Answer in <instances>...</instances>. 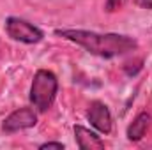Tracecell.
<instances>
[{"label":"cell","instance_id":"1","mask_svg":"<svg viewBox=\"0 0 152 150\" xmlns=\"http://www.w3.org/2000/svg\"><path fill=\"white\" fill-rule=\"evenodd\" d=\"M55 34L81 46L88 53L103 58H113L136 50V41L122 34H99V32L80 30V28H62L57 30Z\"/></svg>","mask_w":152,"mask_h":150},{"label":"cell","instance_id":"2","mask_svg":"<svg viewBox=\"0 0 152 150\" xmlns=\"http://www.w3.org/2000/svg\"><path fill=\"white\" fill-rule=\"evenodd\" d=\"M57 90H58V79L51 71H44L41 69L36 73L32 79V87H30V103L34 104V108H37L39 111H46L55 97H57Z\"/></svg>","mask_w":152,"mask_h":150},{"label":"cell","instance_id":"3","mask_svg":"<svg viewBox=\"0 0 152 150\" xmlns=\"http://www.w3.org/2000/svg\"><path fill=\"white\" fill-rule=\"evenodd\" d=\"M5 30L11 39L25 42V44H34L42 39V32L37 27H34L32 23H28L21 18H16V16H11L5 20Z\"/></svg>","mask_w":152,"mask_h":150},{"label":"cell","instance_id":"4","mask_svg":"<svg viewBox=\"0 0 152 150\" xmlns=\"http://www.w3.org/2000/svg\"><path fill=\"white\" fill-rule=\"evenodd\" d=\"M36 124H37V115L32 108H20L4 120L2 129H4V133H16V131L34 127Z\"/></svg>","mask_w":152,"mask_h":150},{"label":"cell","instance_id":"5","mask_svg":"<svg viewBox=\"0 0 152 150\" xmlns=\"http://www.w3.org/2000/svg\"><path fill=\"white\" fill-rule=\"evenodd\" d=\"M87 118L99 133L108 134L112 131V115H110V110L104 103H101V101L90 103L88 111H87Z\"/></svg>","mask_w":152,"mask_h":150},{"label":"cell","instance_id":"6","mask_svg":"<svg viewBox=\"0 0 152 150\" xmlns=\"http://www.w3.org/2000/svg\"><path fill=\"white\" fill-rule=\"evenodd\" d=\"M75 138L76 143L81 150H94V149H104V141L90 129L83 125H75Z\"/></svg>","mask_w":152,"mask_h":150},{"label":"cell","instance_id":"7","mask_svg":"<svg viewBox=\"0 0 152 150\" xmlns=\"http://www.w3.org/2000/svg\"><path fill=\"white\" fill-rule=\"evenodd\" d=\"M149 124H151V115H149V113H140V115L133 120V124L127 127V138H129L131 141L142 140V138L145 136L147 129H149Z\"/></svg>","mask_w":152,"mask_h":150},{"label":"cell","instance_id":"8","mask_svg":"<svg viewBox=\"0 0 152 150\" xmlns=\"http://www.w3.org/2000/svg\"><path fill=\"white\" fill-rule=\"evenodd\" d=\"M127 0H106V11H117V9H120L124 4H126Z\"/></svg>","mask_w":152,"mask_h":150},{"label":"cell","instance_id":"9","mask_svg":"<svg viewBox=\"0 0 152 150\" xmlns=\"http://www.w3.org/2000/svg\"><path fill=\"white\" fill-rule=\"evenodd\" d=\"M39 149H64V145L62 143H53V141H50V143H42Z\"/></svg>","mask_w":152,"mask_h":150},{"label":"cell","instance_id":"10","mask_svg":"<svg viewBox=\"0 0 152 150\" xmlns=\"http://www.w3.org/2000/svg\"><path fill=\"white\" fill-rule=\"evenodd\" d=\"M136 2H138V5H142L145 9H152V0H136Z\"/></svg>","mask_w":152,"mask_h":150}]
</instances>
